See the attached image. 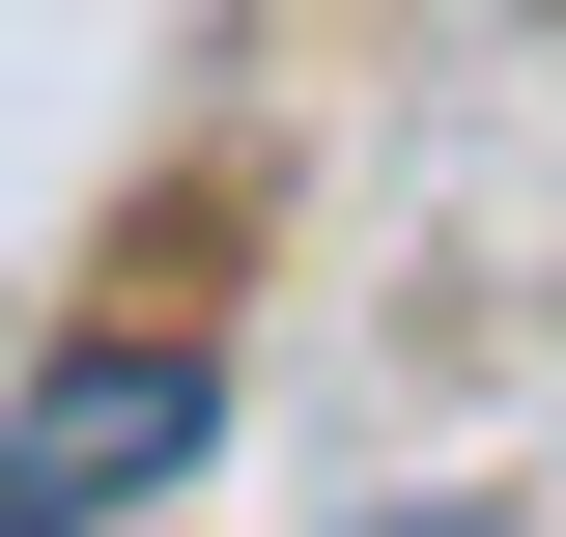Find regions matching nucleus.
Returning a JSON list of instances; mask_svg holds the SVG:
<instances>
[{"mask_svg":"<svg viewBox=\"0 0 566 537\" xmlns=\"http://www.w3.org/2000/svg\"><path fill=\"white\" fill-rule=\"evenodd\" d=\"M199 424H227L199 339H57V368H29V424H0V537H114L142 481H199Z\"/></svg>","mask_w":566,"mask_h":537,"instance_id":"nucleus-1","label":"nucleus"}]
</instances>
